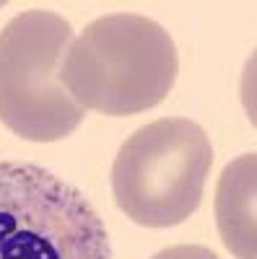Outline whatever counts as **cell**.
Instances as JSON below:
<instances>
[{"mask_svg": "<svg viewBox=\"0 0 257 259\" xmlns=\"http://www.w3.org/2000/svg\"><path fill=\"white\" fill-rule=\"evenodd\" d=\"M210 166L213 145L198 122H148L122 143L112 163L115 202L138 226H179L200 207Z\"/></svg>", "mask_w": 257, "mask_h": 259, "instance_id": "7a4b0ae2", "label": "cell"}, {"mask_svg": "<svg viewBox=\"0 0 257 259\" xmlns=\"http://www.w3.org/2000/svg\"><path fill=\"white\" fill-rule=\"evenodd\" d=\"M0 259H112V241L78 187L29 161H0Z\"/></svg>", "mask_w": 257, "mask_h": 259, "instance_id": "277c9868", "label": "cell"}, {"mask_svg": "<svg viewBox=\"0 0 257 259\" xmlns=\"http://www.w3.org/2000/svg\"><path fill=\"white\" fill-rule=\"evenodd\" d=\"M177 73L174 39L161 24L138 13H112L73 39L60 80L83 109L130 117L159 106Z\"/></svg>", "mask_w": 257, "mask_h": 259, "instance_id": "6da1fadb", "label": "cell"}, {"mask_svg": "<svg viewBox=\"0 0 257 259\" xmlns=\"http://www.w3.org/2000/svg\"><path fill=\"white\" fill-rule=\"evenodd\" d=\"M151 259H218V254H216V251H210L208 246L179 244V246H169V249L154 254Z\"/></svg>", "mask_w": 257, "mask_h": 259, "instance_id": "8992f818", "label": "cell"}, {"mask_svg": "<svg viewBox=\"0 0 257 259\" xmlns=\"http://www.w3.org/2000/svg\"><path fill=\"white\" fill-rule=\"evenodd\" d=\"M254 184H257V156L247 153L231 161L216 187V223L226 249L237 259H257L254 241Z\"/></svg>", "mask_w": 257, "mask_h": 259, "instance_id": "5b68a950", "label": "cell"}, {"mask_svg": "<svg viewBox=\"0 0 257 259\" xmlns=\"http://www.w3.org/2000/svg\"><path fill=\"white\" fill-rule=\"evenodd\" d=\"M73 26L50 11H24L0 31V122L31 143L76 133L86 109L60 80Z\"/></svg>", "mask_w": 257, "mask_h": 259, "instance_id": "3957f363", "label": "cell"}]
</instances>
